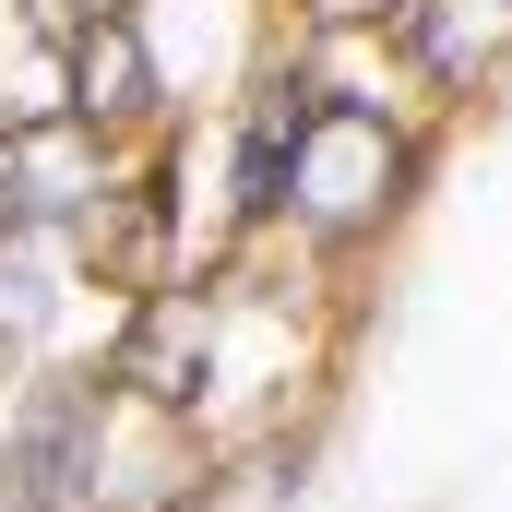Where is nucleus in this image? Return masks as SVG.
<instances>
[{"label": "nucleus", "mask_w": 512, "mask_h": 512, "mask_svg": "<svg viewBox=\"0 0 512 512\" xmlns=\"http://www.w3.org/2000/svg\"><path fill=\"white\" fill-rule=\"evenodd\" d=\"M393 191H405V131L382 108H358V96L322 84V108L298 120V155H286V203L322 239H358V227L393 215Z\"/></svg>", "instance_id": "1"}, {"label": "nucleus", "mask_w": 512, "mask_h": 512, "mask_svg": "<svg viewBox=\"0 0 512 512\" xmlns=\"http://www.w3.org/2000/svg\"><path fill=\"white\" fill-rule=\"evenodd\" d=\"M96 120H24L0 131V227H60V215H84L96 191H108V167H96Z\"/></svg>", "instance_id": "2"}, {"label": "nucleus", "mask_w": 512, "mask_h": 512, "mask_svg": "<svg viewBox=\"0 0 512 512\" xmlns=\"http://www.w3.org/2000/svg\"><path fill=\"white\" fill-rule=\"evenodd\" d=\"M72 120H96V131H131V120H155V48L131 36L120 12L72 24Z\"/></svg>", "instance_id": "3"}, {"label": "nucleus", "mask_w": 512, "mask_h": 512, "mask_svg": "<svg viewBox=\"0 0 512 512\" xmlns=\"http://www.w3.org/2000/svg\"><path fill=\"white\" fill-rule=\"evenodd\" d=\"M120 382L143 393V405H191V393H203V310H191V298H167V286H155V298L131 310Z\"/></svg>", "instance_id": "4"}, {"label": "nucleus", "mask_w": 512, "mask_h": 512, "mask_svg": "<svg viewBox=\"0 0 512 512\" xmlns=\"http://www.w3.org/2000/svg\"><path fill=\"white\" fill-rule=\"evenodd\" d=\"M405 48L441 72V84H477L512 60V0H417L405 12Z\"/></svg>", "instance_id": "5"}, {"label": "nucleus", "mask_w": 512, "mask_h": 512, "mask_svg": "<svg viewBox=\"0 0 512 512\" xmlns=\"http://www.w3.org/2000/svg\"><path fill=\"white\" fill-rule=\"evenodd\" d=\"M72 227H84V262H96V274H120V286H143V298H155V262H167V215H155L143 191H96V203H84Z\"/></svg>", "instance_id": "6"}, {"label": "nucleus", "mask_w": 512, "mask_h": 512, "mask_svg": "<svg viewBox=\"0 0 512 512\" xmlns=\"http://www.w3.org/2000/svg\"><path fill=\"white\" fill-rule=\"evenodd\" d=\"M310 12H322V24H393V36H405L417 0H310Z\"/></svg>", "instance_id": "7"}, {"label": "nucleus", "mask_w": 512, "mask_h": 512, "mask_svg": "<svg viewBox=\"0 0 512 512\" xmlns=\"http://www.w3.org/2000/svg\"><path fill=\"white\" fill-rule=\"evenodd\" d=\"M0 512H60V501H48V477H36V465H12V453H0Z\"/></svg>", "instance_id": "8"}, {"label": "nucleus", "mask_w": 512, "mask_h": 512, "mask_svg": "<svg viewBox=\"0 0 512 512\" xmlns=\"http://www.w3.org/2000/svg\"><path fill=\"white\" fill-rule=\"evenodd\" d=\"M108 12H120V0H108Z\"/></svg>", "instance_id": "9"}]
</instances>
